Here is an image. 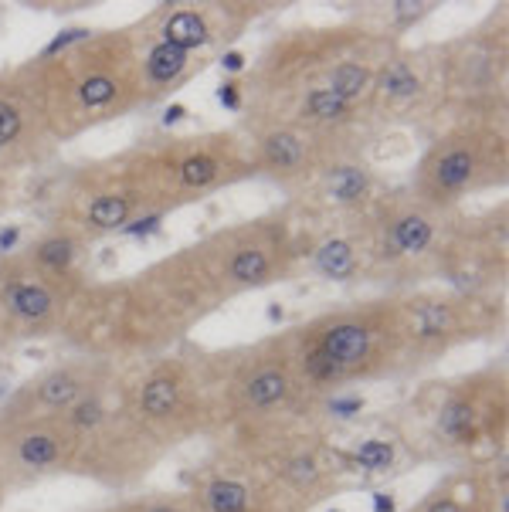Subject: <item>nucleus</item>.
Masks as SVG:
<instances>
[{
	"label": "nucleus",
	"mask_w": 509,
	"mask_h": 512,
	"mask_svg": "<svg viewBox=\"0 0 509 512\" xmlns=\"http://www.w3.org/2000/svg\"><path fill=\"white\" fill-rule=\"evenodd\" d=\"M79 390H82V384L72 377V373H68V370H58V373H51V377L41 380L38 397H41V401H45L48 407H68V404H75Z\"/></svg>",
	"instance_id": "ddd939ff"
},
{
	"label": "nucleus",
	"mask_w": 509,
	"mask_h": 512,
	"mask_svg": "<svg viewBox=\"0 0 509 512\" xmlns=\"http://www.w3.org/2000/svg\"><path fill=\"white\" fill-rule=\"evenodd\" d=\"M428 512H462V509H459V502H455V499H438V502H431Z\"/></svg>",
	"instance_id": "c85d7f7f"
},
{
	"label": "nucleus",
	"mask_w": 509,
	"mask_h": 512,
	"mask_svg": "<svg viewBox=\"0 0 509 512\" xmlns=\"http://www.w3.org/2000/svg\"><path fill=\"white\" fill-rule=\"evenodd\" d=\"M265 163L275 170H296L303 163V143L296 133H272L265 140Z\"/></svg>",
	"instance_id": "1a4fd4ad"
},
{
	"label": "nucleus",
	"mask_w": 509,
	"mask_h": 512,
	"mask_svg": "<svg viewBox=\"0 0 509 512\" xmlns=\"http://www.w3.org/2000/svg\"><path fill=\"white\" fill-rule=\"evenodd\" d=\"M184 65H187V51L167 45V41L153 48L150 58H146V68H150L153 82H174V78L184 72Z\"/></svg>",
	"instance_id": "9d476101"
},
{
	"label": "nucleus",
	"mask_w": 509,
	"mask_h": 512,
	"mask_svg": "<svg viewBox=\"0 0 509 512\" xmlns=\"http://www.w3.org/2000/svg\"><path fill=\"white\" fill-rule=\"evenodd\" d=\"M476 177V153L469 146H445L428 163V184L435 194H459Z\"/></svg>",
	"instance_id": "f257e3e1"
},
{
	"label": "nucleus",
	"mask_w": 509,
	"mask_h": 512,
	"mask_svg": "<svg viewBox=\"0 0 509 512\" xmlns=\"http://www.w3.org/2000/svg\"><path fill=\"white\" fill-rule=\"evenodd\" d=\"M330 89H333L336 95H343L347 102H353L360 92L367 89V72H364L360 65H350V62H347V65H340V68L333 72V78H330Z\"/></svg>",
	"instance_id": "aec40b11"
},
{
	"label": "nucleus",
	"mask_w": 509,
	"mask_h": 512,
	"mask_svg": "<svg viewBox=\"0 0 509 512\" xmlns=\"http://www.w3.org/2000/svg\"><path fill=\"white\" fill-rule=\"evenodd\" d=\"M431 241V224L418 214H404L391 224V248H398V255H418Z\"/></svg>",
	"instance_id": "7ed1b4c3"
},
{
	"label": "nucleus",
	"mask_w": 509,
	"mask_h": 512,
	"mask_svg": "<svg viewBox=\"0 0 509 512\" xmlns=\"http://www.w3.org/2000/svg\"><path fill=\"white\" fill-rule=\"evenodd\" d=\"M269 272H272L269 255H265V251H258V248H241V251H235V258H231V265H228V275L235 282H241V285H262V282H269Z\"/></svg>",
	"instance_id": "423d86ee"
},
{
	"label": "nucleus",
	"mask_w": 509,
	"mask_h": 512,
	"mask_svg": "<svg viewBox=\"0 0 509 512\" xmlns=\"http://www.w3.org/2000/svg\"><path fill=\"white\" fill-rule=\"evenodd\" d=\"M146 512H177V509H170V506H153V509H146Z\"/></svg>",
	"instance_id": "c756f323"
},
{
	"label": "nucleus",
	"mask_w": 509,
	"mask_h": 512,
	"mask_svg": "<svg viewBox=\"0 0 509 512\" xmlns=\"http://www.w3.org/2000/svg\"><path fill=\"white\" fill-rule=\"evenodd\" d=\"M472 404L469 401H452L442 407V418H438V428L445 431L448 438H469L472 431Z\"/></svg>",
	"instance_id": "a211bd4d"
},
{
	"label": "nucleus",
	"mask_w": 509,
	"mask_h": 512,
	"mask_svg": "<svg viewBox=\"0 0 509 512\" xmlns=\"http://www.w3.org/2000/svg\"><path fill=\"white\" fill-rule=\"evenodd\" d=\"M126 218H129V201L116 194L96 197L89 207V221L96 224V228H119V224H126Z\"/></svg>",
	"instance_id": "f3484780"
},
{
	"label": "nucleus",
	"mask_w": 509,
	"mask_h": 512,
	"mask_svg": "<svg viewBox=\"0 0 509 512\" xmlns=\"http://www.w3.org/2000/svg\"><path fill=\"white\" fill-rule=\"evenodd\" d=\"M330 194H333V201H340V204L360 201V197L367 194V173L360 170V167H340V170H333Z\"/></svg>",
	"instance_id": "4468645a"
},
{
	"label": "nucleus",
	"mask_w": 509,
	"mask_h": 512,
	"mask_svg": "<svg viewBox=\"0 0 509 512\" xmlns=\"http://www.w3.org/2000/svg\"><path fill=\"white\" fill-rule=\"evenodd\" d=\"M17 133H21V112H17L11 102L0 99V146L11 143Z\"/></svg>",
	"instance_id": "a878e982"
},
{
	"label": "nucleus",
	"mask_w": 509,
	"mask_h": 512,
	"mask_svg": "<svg viewBox=\"0 0 509 512\" xmlns=\"http://www.w3.org/2000/svg\"><path fill=\"white\" fill-rule=\"evenodd\" d=\"M99 421H102V404L96 401V397H85V401H79L72 407L75 428H96Z\"/></svg>",
	"instance_id": "393cba45"
},
{
	"label": "nucleus",
	"mask_w": 509,
	"mask_h": 512,
	"mask_svg": "<svg viewBox=\"0 0 509 512\" xmlns=\"http://www.w3.org/2000/svg\"><path fill=\"white\" fill-rule=\"evenodd\" d=\"M7 306H11L14 316L21 319H31V323H38V319H45L51 312V295L41 289V285H14L11 292H7Z\"/></svg>",
	"instance_id": "39448f33"
},
{
	"label": "nucleus",
	"mask_w": 509,
	"mask_h": 512,
	"mask_svg": "<svg viewBox=\"0 0 509 512\" xmlns=\"http://www.w3.org/2000/svg\"><path fill=\"white\" fill-rule=\"evenodd\" d=\"M245 394H248V401H252L255 407H272V404H279L282 397L289 394V380H286V373H282V370H262V373H255V377L248 380Z\"/></svg>",
	"instance_id": "6e6552de"
},
{
	"label": "nucleus",
	"mask_w": 509,
	"mask_h": 512,
	"mask_svg": "<svg viewBox=\"0 0 509 512\" xmlns=\"http://www.w3.org/2000/svg\"><path fill=\"white\" fill-rule=\"evenodd\" d=\"M357 465L367 468V472H384V468H391L394 462V445H387V441H367V445L357 448Z\"/></svg>",
	"instance_id": "412c9836"
},
{
	"label": "nucleus",
	"mask_w": 509,
	"mask_h": 512,
	"mask_svg": "<svg viewBox=\"0 0 509 512\" xmlns=\"http://www.w3.org/2000/svg\"><path fill=\"white\" fill-rule=\"evenodd\" d=\"M207 506H211V512H245L248 489L238 482H214L207 489Z\"/></svg>",
	"instance_id": "dca6fc26"
},
{
	"label": "nucleus",
	"mask_w": 509,
	"mask_h": 512,
	"mask_svg": "<svg viewBox=\"0 0 509 512\" xmlns=\"http://www.w3.org/2000/svg\"><path fill=\"white\" fill-rule=\"evenodd\" d=\"M214 177H218V163H214L211 156H191V160L184 163L187 187H204V184H211Z\"/></svg>",
	"instance_id": "5701e85b"
},
{
	"label": "nucleus",
	"mask_w": 509,
	"mask_h": 512,
	"mask_svg": "<svg viewBox=\"0 0 509 512\" xmlns=\"http://www.w3.org/2000/svg\"><path fill=\"white\" fill-rule=\"evenodd\" d=\"M306 112L319 123H340V119L350 116V102L333 89H316L306 95Z\"/></svg>",
	"instance_id": "9b49d317"
},
{
	"label": "nucleus",
	"mask_w": 509,
	"mask_h": 512,
	"mask_svg": "<svg viewBox=\"0 0 509 512\" xmlns=\"http://www.w3.org/2000/svg\"><path fill=\"white\" fill-rule=\"evenodd\" d=\"M384 89L391 92V95H401V99H404V95L418 92V78H414L404 65H394L391 72L384 75Z\"/></svg>",
	"instance_id": "b1692460"
},
{
	"label": "nucleus",
	"mask_w": 509,
	"mask_h": 512,
	"mask_svg": "<svg viewBox=\"0 0 509 512\" xmlns=\"http://www.w3.org/2000/svg\"><path fill=\"white\" fill-rule=\"evenodd\" d=\"M289 475L296 479L299 485H309V482H316V462L313 458H296V462L289 465Z\"/></svg>",
	"instance_id": "cd10ccee"
},
{
	"label": "nucleus",
	"mask_w": 509,
	"mask_h": 512,
	"mask_svg": "<svg viewBox=\"0 0 509 512\" xmlns=\"http://www.w3.org/2000/svg\"><path fill=\"white\" fill-rule=\"evenodd\" d=\"M316 265L330 279H347V275H353V268H357V258H353V248L347 241H330V245L319 248Z\"/></svg>",
	"instance_id": "f8f14e48"
},
{
	"label": "nucleus",
	"mask_w": 509,
	"mask_h": 512,
	"mask_svg": "<svg viewBox=\"0 0 509 512\" xmlns=\"http://www.w3.org/2000/svg\"><path fill=\"white\" fill-rule=\"evenodd\" d=\"M62 458L55 435H28L21 441V462L28 468H48Z\"/></svg>",
	"instance_id": "2eb2a0df"
},
{
	"label": "nucleus",
	"mask_w": 509,
	"mask_h": 512,
	"mask_svg": "<svg viewBox=\"0 0 509 512\" xmlns=\"http://www.w3.org/2000/svg\"><path fill=\"white\" fill-rule=\"evenodd\" d=\"M116 99V82L109 75H89L82 82V102L85 106H106V102Z\"/></svg>",
	"instance_id": "4be33fe9"
},
{
	"label": "nucleus",
	"mask_w": 509,
	"mask_h": 512,
	"mask_svg": "<svg viewBox=\"0 0 509 512\" xmlns=\"http://www.w3.org/2000/svg\"><path fill=\"white\" fill-rule=\"evenodd\" d=\"M306 370L313 373L316 380H330V377H336V373H340V370H336L333 363L326 360L319 350H316V353H309V357H306Z\"/></svg>",
	"instance_id": "bb28decb"
},
{
	"label": "nucleus",
	"mask_w": 509,
	"mask_h": 512,
	"mask_svg": "<svg viewBox=\"0 0 509 512\" xmlns=\"http://www.w3.org/2000/svg\"><path fill=\"white\" fill-rule=\"evenodd\" d=\"M319 353H323L336 370L357 367V363L367 360V353H370V333L357 323H336L330 333H323Z\"/></svg>",
	"instance_id": "f03ea898"
},
{
	"label": "nucleus",
	"mask_w": 509,
	"mask_h": 512,
	"mask_svg": "<svg viewBox=\"0 0 509 512\" xmlns=\"http://www.w3.org/2000/svg\"><path fill=\"white\" fill-rule=\"evenodd\" d=\"M34 258H38L45 268L62 272V268L72 265V258H75V241L72 238H48V241H41V245L34 248Z\"/></svg>",
	"instance_id": "6ab92c4d"
},
{
	"label": "nucleus",
	"mask_w": 509,
	"mask_h": 512,
	"mask_svg": "<svg viewBox=\"0 0 509 512\" xmlns=\"http://www.w3.org/2000/svg\"><path fill=\"white\" fill-rule=\"evenodd\" d=\"M163 34H167V45H174L180 51H187V48H197V45H204L207 41V28H204V21L197 17L194 11H180L174 14L167 21V28H163Z\"/></svg>",
	"instance_id": "0eeeda50"
},
{
	"label": "nucleus",
	"mask_w": 509,
	"mask_h": 512,
	"mask_svg": "<svg viewBox=\"0 0 509 512\" xmlns=\"http://www.w3.org/2000/svg\"><path fill=\"white\" fill-rule=\"evenodd\" d=\"M177 401H180V387H177V380H170V377H153L140 394V407L150 418H167V414H174Z\"/></svg>",
	"instance_id": "20e7f679"
}]
</instances>
